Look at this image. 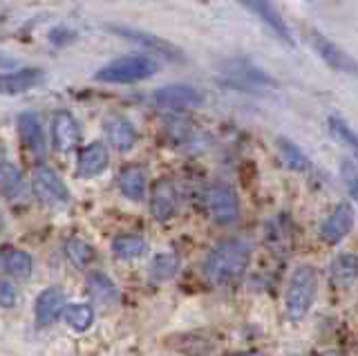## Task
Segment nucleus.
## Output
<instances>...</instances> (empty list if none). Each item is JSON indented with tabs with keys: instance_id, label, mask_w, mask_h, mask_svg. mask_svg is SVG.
<instances>
[{
	"instance_id": "obj_1",
	"label": "nucleus",
	"mask_w": 358,
	"mask_h": 356,
	"mask_svg": "<svg viewBox=\"0 0 358 356\" xmlns=\"http://www.w3.org/2000/svg\"><path fill=\"white\" fill-rule=\"evenodd\" d=\"M251 249L242 240H222L210 249L204 262V273L210 285H233L242 280L249 269Z\"/></svg>"
},
{
	"instance_id": "obj_2",
	"label": "nucleus",
	"mask_w": 358,
	"mask_h": 356,
	"mask_svg": "<svg viewBox=\"0 0 358 356\" xmlns=\"http://www.w3.org/2000/svg\"><path fill=\"white\" fill-rule=\"evenodd\" d=\"M157 70H159V65H157L155 59L145 57V54H128V57H119L103 65L96 72V81L126 85V83L150 79Z\"/></svg>"
},
{
	"instance_id": "obj_3",
	"label": "nucleus",
	"mask_w": 358,
	"mask_h": 356,
	"mask_svg": "<svg viewBox=\"0 0 358 356\" xmlns=\"http://www.w3.org/2000/svg\"><path fill=\"white\" fill-rule=\"evenodd\" d=\"M318 294V273L313 266H298L287 287V316L302 320L313 305Z\"/></svg>"
},
{
	"instance_id": "obj_4",
	"label": "nucleus",
	"mask_w": 358,
	"mask_h": 356,
	"mask_svg": "<svg viewBox=\"0 0 358 356\" xmlns=\"http://www.w3.org/2000/svg\"><path fill=\"white\" fill-rule=\"evenodd\" d=\"M204 206L217 225H233L240 215L238 193L227 184H213L204 191Z\"/></svg>"
},
{
	"instance_id": "obj_5",
	"label": "nucleus",
	"mask_w": 358,
	"mask_h": 356,
	"mask_svg": "<svg viewBox=\"0 0 358 356\" xmlns=\"http://www.w3.org/2000/svg\"><path fill=\"white\" fill-rule=\"evenodd\" d=\"M309 41H311V45H313V50H316L318 57L327 63L331 70L356 76L358 79V61L352 57L350 52H345L341 45H336L331 38L320 34L318 29H309Z\"/></svg>"
},
{
	"instance_id": "obj_6",
	"label": "nucleus",
	"mask_w": 358,
	"mask_h": 356,
	"mask_svg": "<svg viewBox=\"0 0 358 356\" xmlns=\"http://www.w3.org/2000/svg\"><path fill=\"white\" fill-rule=\"evenodd\" d=\"M110 31H115V34L128 38L132 43H137L143 50H148L152 54L162 59H168V61H182L184 54L177 45H173L171 41H166L157 34H150V31H143V29H132V27H110Z\"/></svg>"
},
{
	"instance_id": "obj_7",
	"label": "nucleus",
	"mask_w": 358,
	"mask_h": 356,
	"mask_svg": "<svg viewBox=\"0 0 358 356\" xmlns=\"http://www.w3.org/2000/svg\"><path fill=\"white\" fill-rule=\"evenodd\" d=\"M152 101L157 108L162 110H175V113H182V110H190L201 106V94L195 87L184 85V83H173V85H164L152 94Z\"/></svg>"
},
{
	"instance_id": "obj_8",
	"label": "nucleus",
	"mask_w": 358,
	"mask_h": 356,
	"mask_svg": "<svg viewBox=\"0 0 358 356\" xmlns=\"http://www.w3.org/2000/svg\"><path fill=\"white\" fill-rule=\"evenodd\" d=\"M34 193H36L45 204H65L70 202V193L67 186L59 177V173L52 171L50 166H38L34 173Z\"/></svg>"
},
{
	"instance_id": "obj_9",
	"label": "nucleus",
	"mask_w": 358,
	"mask_h": 356,
	"mask_svg": "<svg viewBox=\"0 0 358 356\" xmlns=\"http://www.w3.org/2000/svg\"><path fill=\"white\" fill-rule=\"evenodd\" d=\"M354 208L350 202H338L336 208L329 213V218L322 222L320 227V240L327 244H338L347 233L354 227Z\"/></svg>"
},
{
	"instance_id": "obj_10",
	"label": "nucleus",
	"mask_w": 358,
	"mask_h": 356,
	"mask_svg": "<svg viewBox=\"0 0 358 356\" xmlns=\"http://www.w3.org/2000/svg\"><path fill=\"white\" fill-rule=\"evenodd\" d=\"M242 5L249 9L251 14H255L257 18L262 20L266 29H271L273 34L285 41V43H294V38H291V29L287 25V20L282 18V14L278 12V9L273 7L271 0H242Z\"/></svg>"
},
{
	"instance_id": "obj_11",
	"label": "nucleus",
	"mask_w": 358,
	"mask_h": 356,
	"mask_svg": "<svg viewBox=\"0 0 358 356\" xmlns=\"http://www.w3.org/2000/svg\"><path fill=\"white\" fill-rule=\"evenodd\" d=\"M52 139L56 150L61 152H70L76 148L78 139H81V128H78V121L74 119L72 113L67 110H59L52 119Z\"/></svg>"
},
{
	"instance_id": "obj_12",
	"label": "nucleus",
	"mask_w": 358,
	"mask_h": 356,
	"mask_svg": "<svg viewBox=\"0 0 358 356\" xmlns=\"http://www.w3.org/2000/svg\"><path fill=\"white\" fill-rule=\"evenodd\" d=\"M150 213L157 222H168L177 213V188L171 180H157L150 191Z\"/></svg>"
},
{
	"instance_id": "obj_13",
	"label": "nucleus",
	"mask_w": 358,
	"mask_h": 356,
	"mask_svg": "<svg viewBox=\"0 0 358 356\" xmlns=\"http://www.w3.org/2000/svg\"><path fill=\"white\" fill-rule=\"evenodd\" d=\"M18 135L22 146H25L34 157H45L48 143H45V132L36 113H22L18 117Z\"/></svg>"
},
{
	"instance_id": "obj_14",
	"label": "nucleus",
	"mask_w": 358,
	"mask_h": 356,
	"mask_svg": "<svg viewBox=\"0 0 358 356\" xmlns=\"http://www.w3.org/2000/svg\"><path fill=\"white\" fill-rule=\"evenodd\" d=\"M45 72L41 68H20L16 72H5L0 74V94L5 97H14L22 94L36 87L43 81Z\"/></svg>"
},
{
	"instance_id": "obj_15",
	"label": "nucleus",
	"mask_w": 358,
	"mask_h": 356,
	"mask_svg": "<svg viewBox=\"0 0 358 356\" xmlns=\"http://www.w3.org/2000/svg\"><path fill=\"white\" fill-rule=\"evenodd\" d=\"M108 164H110V152L106 148V143L92 141L78 152L76 173L81 177H96L108 169Z\"/></svg>"
},
{
	"instance_id": "obj_16",
	"label": "nucleus",
	"mask_w": 358,
	"mask_h": 356,
	"mask_svg": "<svg viewBox=\"0 0 358 356\" xmlns=\"http://www.w3.org/2000/svg\"><path fill=\"white\" fill-rule=\"evenodd\" d=\"M106 135H108V141L115 146L117 150L126 152L130 150L134 143H137V130H134L132 121L121 117V115H112L106 119Z\"/></svg>"
},
{
	"instance_id": "obj_17",
	"label": "nucleus",
	"mask_w": 358,
	"mask_h": 356,
	"mask_svg": "<svg viewBox=\"0 0 358 356\" xmlns=\"http://www.w3.org/2000/svg\"><path fill=\"white\" fill-rule=\"evenodd\" d=\"M65 307V296L61 289L50 287L41 292V296L36 298V305H34V314H36V322L41 325H50L56 318L61 316V311Z\"/></svg>"
},
{
	"instance_id": "obj_18",
	"label": "nucleus",
	"mask_w": 358,
	"mask_h": 356,
	"mask_svg": "<svg viewBox=\"0 0 358 356\" xmlns=\"http://www.w3.org/2000/svg\"><path fill=\"white\" fill-rule=\"evenodd\" d=\"M119 188L132 202H141L145 197V188H148V177H145L143 166L130 164L119 175Z\"/></svg>"
},
{
	"instance_id": "obj_19",
	"label": "nucleus",
	"mask_w": 358,
	"mask_h": 356,
	"mask_svg": "<svg viewBox=\"0 0 358 356\" xmlns=\"http://www.w3.org/2000/svg\"><path fill=\"white\" fill-rule=\"evenodd\" d=\"M331 280L336 287H352L358 280V253H341L331 262Z\"/></svg>"
},
{
	"instance_id": "obj_20",
	"label": "nucleus",
	"mask_w": 358,
	"mask_h": 356,
	"mask_svg": "<svg viewBox=\"0 0 358 356\" xmlns=\"http://www.w3.org/2000/svg\"><path fill=\"white\" fill-rule=\"evenodd\" d=\"M87 292L92 296L96 303L101 305H112L119 300V289L112 283V278H108L101 271H92L87 276Z\"/></svg>"
},
{
	"instance_id": "obj_21",
	"label": "nucleus",
	"mask_w": 358,
	"mask_h": 356,
	"mask_svg": "<svg viewBox=\"0 0 358 356\" xmlns=\"http://www.w3.org/2000/svg\"><path fill=\"white\" fill-rule=\"evenodd\" d=\"M112 251H115L117 258L121 260H137L148 251V244L141 236H134V233H123L112 240Z\"/></svg>"
},
{
	"instance_id": "obj_22",
	"label": "nucleus",
	"mask_w": 358,
	"mask_h": 356,
	"mask_svg": "<svg viewBox=\"0 0 358 356\" xmlns=\"http://www.w3.org/2000/svg\"><path fill=\"white\" fill-rule=\"evenodd\" d=\"M3 264L9 276L18 278V280H27L31 276V255L22 249H5L3 251Z\"/></svg>"
},
{
	"instance_id": "obj_23",
	"label": "nucleus",
	"mask_w": 358,
	"mask_h": 356,
	"mask_svg": "<svg viewBox=\"0 0 358 356\" xmlns=\"http://www.w3.org/2000/svg\"><path fill=\"white\" fill-rule=\"evenodd\" d=\"M278 150H280V157H282L285 166L296 173H305L311 169V164L307 159V155L298 148V143H294L287 137H278Z\"/></svg>"
},
{
	"instance_id": "obj_24",
	"label": "nucleus",
	"mask_w": 358,
	"mask_h": 356,
	"mask_svg": "<svg viewBox=\"0 0 358 356\" xmlns=\"http://www.w3.org/2000/svg\"><path fill=\"white\" fill-rule=\"evenodd\" d=\"M327 124H329V132L336 137V141L343 143V146L350 150L354 157H358V135H356V130L347 124L341 115H331Z\"/></svg>"
},
{
	"instance_id": "obj_25",
	"label": "nucleus",
	"mask_w": 358,
	"mask_h": 356,
	"mask_svg": "<svg viewBox=\"0 0 358 356\" xmlns=\"http://www.w3.org/2000/svg\"><path fill=\"white\" fill-rule=\"evenodd\" d=\"M231 79L235 81H244V83H249V85H273V81L268 79V76L264 72H260L257 68H253V65L249 61H235L231 65V72H229Z\"/></svg>"
},
{
	"instance_id": "obj_26",
	"label": "nucleus",
	"mask_w": 358,
	"mask_h": 356,
	"mask_svg": "<svg viewBox=\"0 0 358 356\" xmlns=\"http://www.w3.org/2000/svg\"><path fill=\"white\" fill-rule=\"evenodd\" d=\"M65 255L74 266H78V269H85V266L94 260V249L81 238H70L65 242Z\"/></svg>"
},
{
	"instance_id": "obj_27",
	"label": "nucleus",
	"mask_w": 358,
	"mask_h": 356,
	"mask_svg": "<svg viewBox=\"0 0 358 356\" xmlns=\"http://www.w3.org/2000/svg\"><path fill=\"white\" fill-rule=\"evenodd\" d=\"M179 269V258L175 253H159L150 264V276L157 283H166L177 273Z\"/></svg>"
},
{
	"instance_id": "obj_28",
	"label": "nucleus",
	"mask_w": 358,
	"mask_h": 356,
	"mask_svg": "<svg viewBox=\"0 0 358 356\" xmlns=\"http://www.w3.org/2000/svg\"><path fill=\"white\" fill-rule=\"evenodd\" d=\"M65 322L76 332H85L92 327L94 322V309L85 305V303H78L65 309Z\"/></svg>"
},
{
	"instance_id": "obj_29",
	"label": "nucleus",
	"mask_w": 358,
	"mask_h": 356,
	"mask_svg": "<svg viewBox=\"0 0 358 356\" xmlns=\"http://www.w3.org/2000/svg\"><path fill=\"white\" fill-rule=\"evenodd\" d=\"M22 188V175L14 164L3 162L0 164V191L5 195H16Z\"/></svg>"
},
{
	"instance_id": "obj_30",
	"label": "nucleus",
	"mask_w": 358,
	"mask_h": 356,
	"mask_svg": "<svg viewBox=\"0 0 358 356\" xmlns=\"http://www.w3.org/2000/svg\"><path fill=\"white\" fill-rule=\"evenodd\" d=\"M16 287L9 280H0V307H14L16 305Z\"/></svg>"
},
{
	"instance_id": "obj_31",
	"label": "nucleus",
	"mask_w": 358,
	"mask_h": 356,
	"mask_svg": "<svg viewBox=\"0 0 358 356\" xmlns=\"http://www.w3.org/2000/svg\"><path fill=\"white\" fill-rule=\"evenodd\" d=\"M227 356H264V354L257 350H249V352H238V354H227Z\"/></svg>"
},
{
	"instance_id": "obj_32",
	"label": "nucleus",
	"mask_w": 358,
	"mask_h": 356,
	"mask_svg": "<svg viewBox=\"0 0 358 356\" xmlns=\"http://www.w3.org/2000/svg\"><path fill=\"white\" fill-rule=\"evenodd\" d=\"M350 191H352V195L358 199V175H356L354 180H352V184H350Z\"/></svg>"
},
{
	"instance_id": "obj_33",
	"label": "nucleus",
	"mask_w": 358,
	"mask_h": 356,
	"mask_svg": "<svg viewBox=\"0 0 358 356\" xmlns=\"http://www.w3.org/2000/svg\"><path fill=\"white\" fill-rule=\"evenodd\" d=\"M316 356H341L338 352H322V354H316Z\"/></svg>"
}]
</instances>
